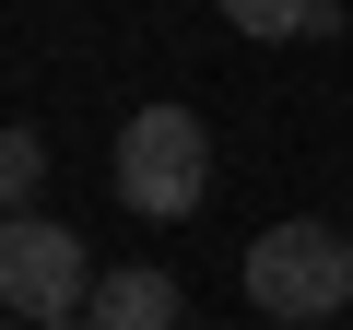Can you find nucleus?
Listing matches in <instances>:
<instances>
[{"mask_svg":"<svg viewBox=\"0 0 353 330\" xmlns=\"http://www.w3.org/2000/svg\"><path fill=\"white\" fill-rule=\"evenodd\" d=\"M201 189H212V130H201V106H141V118L118 130V201H130L141 224H189Z\"/></svg>","mask_w":353,"mask_h":330,"instance_id":"obj_1","label":"nucleus"},{"mask_svg":"<svg viewBox=\"0 0 353 330\" xmlns=\"http://www.w3.org/2000/svg\"><path fill=\"white\" fill-rule=\"evenodd\" d=\"M248 307L259 318H341L353 307V236H330V224L248 236Z\"/></svg>","mask_w":353,"mask_h":330,"instance_id":"obj_2","label":"nucleus"},{"mask_svg":"<svg viewBox=\"0 0 353 330\" xmlns=\"http://www.w3.org/2000/svg\"><path fill=\"white\" fill-rule=\"evenodd\" d=\"M94 248L71 236V224H48V213H12V224H0V307H12L24 330L36 318H83L94 307Z\"/></svg>","mask_w":353,"mask_h":330,"instance_id":"obj_3","label":"nucleus"},{"mask_svg":"<svg viewBox=\"0 0 353 330\" xmlns=\"http://www.w3.org/2000/svg\"><path fill=\"white\" fill-rule=\"evenodd\" d=\"M83 318H94V330H176V318H189V295H176V271H141V260H130V271L94 283Z\"/></svg>","mask_w":353,"mask_h":330,"instance_id":"obj_4","label":"nucleus"},{"mask_svg":"<svg viewBox=\"0 0 353 330\" xmlns=\"http://www.w3.org/2000/svg\"><path fill=\"white\" fill-rule=\"evenodd\" d=\"M0 189H12V213H36V189H48V142L12 118V130H0Z\"/></svg>","mask_w":353,"mask_h":330,"instance_id":"obj_5","label":"nucleus"},{"mask_svg":"<svg viewBox=\"0 0 353 330\" xmlns=\"http://www.w3.org/2000/svg\"><path fill=\"white\" fill-rule=\"evenodd\" d=\"M212 12H224L236 36H259V48H283V36H306V12H318V0H212Z\"/></svg>","mask_w":353,"mask_h":330,"instance_id":"obj_6","label":"nucleus"},{"mask_svg":"<svg viewBox=\"0 0 353 330\" xmlns=\"http://www.w3.org/2000/svg\"><path fill=\"white\" fill-rule=\"evenodd\" d=\"M36 330H94V318H36Z\"/></svg>","mask_w":353,"mask_h":330,"instance_id":"obj_7","label":"nucleus"},{"mask_svg":"<svg viewBox=\"0 0 353 330\" xmlns=\"http://www.w3.org/2000/svg\"><path fill=\"white\" fill-rule=\"evenodd\" d=\"M283 330H330V318H283Z\"/></svg>","mask_w":353,"mask_h":330,"instance_id":"obj_8","label":"nucleus"}]
</instances>
